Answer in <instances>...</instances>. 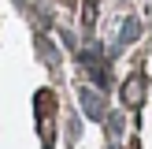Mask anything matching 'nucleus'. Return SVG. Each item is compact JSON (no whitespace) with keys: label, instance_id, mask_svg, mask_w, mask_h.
<instances>
[{"label":"nucleus","instance_id":"obj_1","mask_svg":"<svg viewBox=\"0 0 152 149\" xmlns=\"http://www.w3.org/2000/svg\"><path fill=\"white\" fill-rule=\"evenodd\" d=\"M82 108H86L89 119H104V104H100V93L96 89H82Z\"/></svg>","mask_w":152,"mask_h":149},{"label":"nucleus","instance_id":"obj_2","mask_svg":"<svg viewBox=\"0 0 152 149\" xmlns=\"http://www.w3.org/2000/svg\"><path fill=\"white\" fill-rule=\"evenodd\" d=\"M141 93H145V78H130L126 82V104H137Z\"/></svg>","mask_w":152,"mask_h":149},{"label":"nucleus","instance_id":"obj_3","mask_svg":"<svg viewBox=\"0 0 152 149\" xmlns=\"http://www.w3.org/2000/svg\"><path fill=\"white\" fill-rule=\"evenodd\" d=\"M130 37H137V22H134V19H126L123 34H119V45H130Z\"/></svg>","mask_w":152,"mask_h":149}]
</instances>
